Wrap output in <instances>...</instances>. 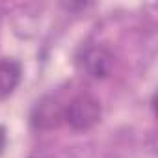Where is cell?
Here are the masks:
<instances>
[{"label": "cell", "instance_id": "cell-1", "mask_svg": "<svg viewBox=\"0 0 158 158\" xmlns=\"http://www.w3.org/2000/svg\"><path fill=\"white\" fill-rule=\"evenodd\" d=\"M63 119L74 130H89L101 121V104L95 97L84 93L74 97L69 106L63 110Z\"/></svg>", "mask_w": 158, "mask_h": 158}, {"label": "cell", "instance_id": "cell-2", "mask_svg": "<svg viewBox=\"0 0 158 158\" xmlns=\"http://www.w3.org/2000/svg\"><path fill=\"white\" fill-rule=\"evenodd\" d=\"M63 119V110L58 106L54 99H45L41 104L35 106L34 112V125L37 128H54Z\"/></svg>", "mask_w": 158, "mask_h": 158}, {"label": "cell", "instance_id": "cell-3", "mask_svg": "<svg viewBox=\"0 0 158 158\" xmlns=\"http://www.w3.org/2000/svg\"><path fill=\"white\" fill-rule=\"evenodd\" d=\"M110 67H112V56L104 48L95 47V48L86 50V54H84V69L91 76L104 78L110 73Z\"/></svg>", "mask_w": 158, "mask_h": 158}, {"label": "cell", "instance_id": "cell-4", "mask_svg": "<svg viewBox=\"0 0 158 158\" xmlns=\"http://www.w3.org/2000/svg\"><path fill=\"white\" fill-rule=\"evenodd\" d=\"M21 80V65L15 60L0 61V97L10 95Z\"/></svg>", "mask_w": 158, "mask_h": 158}, {"label": "cell", "instance_id": "cell-5", "mask_svg": "<svg viewBox=\"0 0 158 158\" xmlns=\"http://www.w3.org/2000/svg\"><path fill=\"white\" fill-rule=\"evenodd\" d=\"M4 145H6V130L0 127V151L4 149Z\"/></svg>", "mask_w": 158, "mask_h": 158}]
</instances>
